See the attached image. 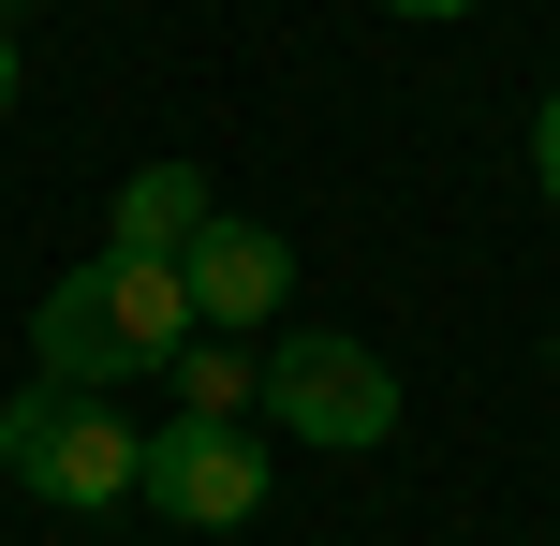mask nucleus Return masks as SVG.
<instances>
[{
    "label": "nucleus",
    "instance_id": "1",
    "mask_svg": "<svg viewBox=\"0 0 560 546\" xmlns=\"http://www.w3.org/2000/svg\"><path fill=\"white\" fill-rule=\"evenodd\" d=\"M177 340H192V281H177L163 252H89L74 281H45V311H30V355H45V384H133V370H177Z\"/></svg>",
    "mask_w": 560,
    "mask_h": 546
},
{
    "label": "nucleus",
    "instance_id": "2",
    "mask_svg": "<svg viewBox=\"0 0 560 546\" xmlns=\"http://www.w3.org/2000/svg\"><path fill=\"white\" fill-rule=\"evenodd\" d=\"M0 473H15L30 502H59V518H118V502L148 488V443L118 429L104 384H45L30 370L15 399H0Z\"/></svg>",
    "mask_w": 560,
    "mask_h": 546
},
{
    "label": "nucleus",
    "instance_id": "3",
    "mask_svg": "<svg viewBox=\"0 0 560 546\" xmlns=\"http://www.w3.org/2000/svg\"><path fill=\"white\" fill-rule=\"evenodd\" d=\"M266 429L369 458V443H398V370L369 340H339V325H295V340H266Z\"/></svg>",
    "mask_w": 560,
    "mask_h": 546
},
{
    "label": "nucleus",
    "instance_id": "4",
    "mask_svg": "<svg viewBox=\"0 0 560 546\" xmlns=\"http://www.w3.org/2000/svg\"><path fill=\"white\" fill-rule=\"evenodd\" d=\"M148 518H177V532H252L266 518V443H252V414H177L163 443H148Z\"/></svg>",
    "mask_w": 560,
    "mask_h": 546
},
{
    "label": "nucleus",
    "instance_id": "5",
    "mask_svg": "<svg viewBox=\"0 0 560 546\" xmlns=\"http://www.w3.org/2000/svg\"><path fill=\"white\" fill-rule=\"evenodd\" d=\"M177 281H192V325L252 340V325H280V295H295V236H266V222H236V207H207V236L177 252Z\"/></svg>",
    "mask_w": 560,
    "mask_h": 546
},
{
    "label": "nucleus",
    "instance_id": "6",
    "mask_svg": "<svg viewBox=\"0 0 560 546\" xmlns=\"http://www.w3.org/2000/svg\"><path fill=\"white\" fill-rule=\"evenodd\" d=\"M207 236V163H133V193H118V222H104V252H192Z\"/></svg>",
    "mask_w": 560,
    "mask_h": 546
},
{
    "label": "nucleus",
    "instance_id": "7",
    "mask_svg": "<svg viewBox=\"0 0 560 546\" xmlns=\"http://www.w3.org/2000/svg\"><path fill=\"white\" fill-rule=\"evenodd\" d=\"M163 384H177V414H266V355H236L222 325H192Z\"/></svg>",
    "mask_w": 560,
    "mask_h": 546
},
{
    "label": "nucleus",
    "instance_id": "8",
    "mask_svg": "<svg viewBox=\"0 0 560 546\" xmlns=\"http://www.w3.org/2000/svg\"><path fill=\"white\" fill-rule=\"evenodd\" d=\"M532 177H546V207H560V89L532 104Z\"/></svg>",
    "mask_w": 560,
    "mask_h": 546
},
{
    "label": "nucleus",
    "instance_id": "9",
    "mask_svg": "<svg viewBox=\"0 0 560 546\" xmlns=\"http://www.w3.org/2000/svg\"><path fill=\"white\" fill-rule=\"evenodd\" d=\"M0 118H15V30H0Z\"/></svg>",
    "mask_w": 560,
    "mask_h": 546
},
{
    "label": "nucleus",
    "instance_id": "10",
    "mask_svg": "<svg viewBox=\"0 0 560 546\" xmlns=\"http://www.w3.org/2000/svg\"><path fill=\"white\" fill-rule=\"evenodd\" d=\"M384 15H472V0H384Z\"/></svg>",
    "mask_w": 560,
    "mask_h": 546
}]
</instances>
